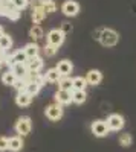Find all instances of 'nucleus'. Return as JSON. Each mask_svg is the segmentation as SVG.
I'll return each instance as SVG.
<instances>
[{"label": "nucleus", "mask_w": 136, "mask_h": 152, "mask_svg": "<svg viewBox=\"0 0 136 152\" xmlns=\"http://www.w3.org/2000/svg\"><path fill=\"white\" fill-rule=\"evenodd\" d=\"M6 52H5V50H2V49H0V62H3L5 61V58H6Z\"/></svg>", "instance_id": "c9c22d12"}, {"label": "nucleus", "mask_w": 136, "mask_h": 152, "mask_svg": "<svg viewBox=\"0 0 136 152\" xmlns=\"http://www.w3.org/2000/svg\"><path fill=\"white\" fill-rule=\"evenodd\" d=\"M12 47V38L9 34H3L2 37H0V49L5 50V52H8V50Z\"/></svg>", "instance_id": "4be33fe9"}, {"label": "nucleus", "mask_w": 136, "mask_h": 152, "mask_svg": "<svg viewBox=\"0 0 136 152\" xmlns=\"http://www.w3.org/2000/svg\"><path fill=\"white\" fill-rule=\"evenodd\" d=\"M86 81H87L89 85H98L103 81V73L100 70H89L87 75H86Z\"/></svg>", "instance_id": "9b49d317"}, {"label": "nucleus", "mask_w": 136, "mask_h": 152, "mask_svg": "<svg viewBox=\"0 0 136 152\" xmlns=\"http://www.w3.org/2000/svg\"><path fill=\"white\" fill-rule=\"evenodd\" d=\"M118 41H119V34L113 29H110V28H104L103 35L100 38V43L104 47H113V46L118 44Z\"/></svg>", "instance_id": "f257e3e1"}, {"label": "nucleus", "mask_w": 136, "mask_h": 152, "mask_svg": "<svg viewBox=\"0 0 136 152\" xmlns=\"http://www.w3.org/2000/svg\"><path fill=\"white\" fill-rule=\"evenodd\" d=\"M43 50H44V55H46V56H54V55L58 52V47H55V46H52V44H46Z\"/></svg>", "instance_id": "c85d7f7f"}, {"label": "nucleus", "mask_w": 136, "mask_h": 152, "mask_svg": "<svg viewBox=\"0 0 136 152\" xmlns=\"http://www.w3.org/2000/svg\"><path fill=\"white\" fill-rule=\"evenodd\" d=\"M14 129H16V132L20 134V135H28V134L31 132V129H32V120H31V117H29V116H21V117H18L17 122H16Z\"/></svg>", "instance_id": "7ed1b4c3"}, {"label": "nucleus", "mask_w": 136, "mask_h": 152, "mask_svg": "<svg viewBox=\"0 0 136 152\" xmlns=\"http://www.w3.org/2000/svg\"><path fill=\"white\" fill-rule=\"evenodd\" d=\"M2 66H3V62H0V70H2Z\"/></svg>", "instance_id": "58836bf2"}, {"label": "nucleus", "mask_w": 136, "mask_h": 152, "mask_svg": "<svg viewBox=\"0 0 136 152\" xmlns=\"http://www.w3.org/2000/svg\"><path fill=\"white\" fill-rule=\"evenodd\" d=\"M103 31H104V28H98V29H95L93 31V38H95V40H98V41H100V38H101V35H103Z\"/></svg>", "instance_id": "f704fd0d"}, {"label": "nucleus", "mask_w": 136, "mask_h": 152, "mask_svg": "<svg viewBox=\"0 0 136 152\" xmlns=\"http://www.w3.org/2000/svg\"><path fill=\"white\" fill-rule=\"evenodd\" d=\"M61 12L66 17H75L80 12V5L75 0H66V2L61 5Z\"/></svg>", "instance_id": "6e6552de"}, {"label": "nucleus", "mask_w": 136, "mask_h": 152, "mask_svg": "<svg viewBox=\"0 0 136 152\" xmlns=\"http://www.w3.org/2000/svg\"><path fill=\"white\" fill-rule=\"evenodd\" d=\"M86 87H87V81L83 76H75L73 78V85H72V91H86Z\"/></svg>", "instance_id": "f3484780"}, {"label": "nucleus", "mask_w": 136, "mask_h": 152, "mask_svg": "<svg viewBox=\"0 0 136 152\" xmlns=\"http://www.w3.org/2000/svg\"><path fill=\"white\" fill-rule=\"evenodd\" d=\"M60 31L63 32L64 35L69 34V32H72V24L69 21H63V23H61V26H60Z\"/></svg>", "instance_id": "2f4dec72"}, {"label": "nucleus", "mask_w": 136, "mask_h": 152, "mask_svg": "<svg viewBox=\"0 0 136 152\" xmlns=\"http://www.w3.org/2000/svg\"><path fill=\"white\" fill-rule=\"evenodd\" d=\"M16 81H17V78H16V75L12 73L11 70H8L6 73L2 75V82H3L5 85H12V87H14Z\"/></svg>", "instance_id": "393cba45"}, {"label": "nucleus", "mask_w": 136, "mask_h": 152, "mask_svg": "<svg viewBox=\"0 0 136 152\" xmlns=\"http://www.w3.org/2000/svg\"><path fill=\"white\" fill-rule=\"evenodd\" d=\"M55 69L58 70V73L61 76H70V73L73 72V64L69 59H61V61H58Z\"/></svg>", "instance_id": "9d476101"}, {"label": "nucleus", "mask_w": 136, "mask_h": 152, "mask_svg": "<svg viewBox=\"0 0 136 152\" xmlns=\"http://www.w3.org/2000/svg\"><path fill=\"white\" fill-rule=\"evenodd\" d=\"M86 99H87V93L86 91H72V102L77 104V105H81L86 102Z\"/></svg>", "instance_id": "5701e85b"}, {"label": "nucleus", "mask_w": 136, "mask_h": 152, "mask_svg": "<svg viewBox=\"0 0 136 152\" xmlns=\"http://www.w3.org/2000/svg\"><path fill=\"white\" fill-rule=\"evenodd\" d=\"M21 148H23V138L20 135H14V137L8 138V151L18 152L21 151Z\"/></svg>", "instance_id": "f8f14e48"}, {"label": "nucleus", "mask_w": 136, "mask_h": 152, "mask_svg": "<svg viewBox=\"0 0 136 152\" xmlns=\"http://www.w3.org/2000/svg\"><path fill=\"white\" fill-rule=\"evenodd\" d=\"M72 85H73V78H70V76H61V79L58 81V90L72 91Z\"/></svg>", "instance_id": "a211bd4d"}, {"label": "nucleus", "mask_w": 136, "mask_h": 152, "mask_svg": "<svg viewBox=\"0 0 136 152\" xmlns=\"http://www.w3.org/2000/svg\"><path fill=\"white\" fill-rule=\"evenodd\" d=\"M44 114H46V117H47L49 120H52V122H58L61 117H63L64 110H63V107L58 105V104H51V105H47V107H46Z\"/></svg>", "instance_id": "20e7f679"}, {"label": "nucleus", "mask_w": 136, "mask_h": 152, "mask_svg": "<svg viewBox=\"0 0 136 152\" xmlns=\"http://www.w3.org/2000/svg\"><path fill=\"white\" fill-rule=\"evenodd\" d=\"M23 50H24V53L28 55V58L38 56V53H40V47H38L37 43H28L26 46L23 47Z\"/></svg>", "instance_id": "6ab92c4d"}, {"label": "nucleus", "mask_w": 136, "mask_h": 152, "mask_svg": "<svg viewBox=\"0 0 136 152\" xmlns=\"http://www.w3.org/2000/svg\"><path fill=\"white\" fill-rule=\"evenodd\" d=\"M2 3H3V0H0V8H2Z\"/></svg>", "instance_id": "ea45409f"}, {"label": "nucleus", "mask_w": 136, "mask_h": 152, "mask_svg": "<svg viewBox=\"0 0 136 152\" xmlns=\"http://www.w3.org/2000/svg\"><path fill=\"white\" fill-rule=\"evenodd\" d=\"M3 34H5V32H3V28H2V26H0V37H2Z\"/></svg>", "instance_id": "e433bc0d"}, {"label": "nucleus", "mask_w": 136, "mask_h": 152, "mask_svg": "<svg viewBox=\"0 0 136 152\" xmlns=\"http://www.w3.org/2000/svg\"><path fill=\"white\" fill-rule=\"evenodd\" d=\"M8 151V138L6 137H0V152Z\"/></svg>", "instance_id": "72a5a7b5"}, {"label": "nucleus", "mask_w": 136, "mask_h": 152, "mask_svg": "<svg viewBox=\"0 0 136 152\" xmlns=\"http://www.w3.org/2000/svg\"><path fill=\"white\" fill-rule=\"evenodd\" d=\"M31 102H32V96H31L29 93H26V91L18 93L17 97H16V104H17L18 107H29Z\"/></svg>", "instance_id": "2eb2a0df"}, {"label": "nucleus", "mask_w": 136, "mask_h": 152, "mask_svg": "<svg viewBox=\"0 0 136 152\" xmlns=\"http://www.w3.org/2000/svg\"><path fill=\"white\" fill-rule=\"evenodd\" d=\"M3 2H11V3H12V2H14V0H3Z\"/></svg>", "instance_id": "4c0bfd02"}, {"label": "nucleus", "mask_w": 136, "mask_h": 152, "mask_svg": "<svg viewBox=\"0 0 136 152\" xmlns=\"http://www.w3.org/2000/svg\"><path fill=\"white\" fill-rule=\"evenodd\" d=\"M46 40H47V44H52L55 47H60L64 41V34L61 32L60 29H52L49 31L47 35H46Z\"/></svg>", "instance_id": "0eeeda50"}, {"label": "nucleus", "mask_w": 136, "mask_h": 152, "mask_svg": "<svg viewBox=\"0 0 136 152\" xmlns=\"http://www.w3.org/2000/svg\"><path fill=\"white\" fill-rule=\"evenodd\" d=\"M132 143H133V137H132L130 132H122L119 135V145L121 146L129 148V146H132Z\"/></svg>", "instance_id": "a878e982"}, {"label": "nucleus", "mask_w": 136, "mask_h": 152, "mask_svg": "<svg viewBox=\"0 0 136 152\" xmlns=\"http://www.w3.org/2000/svg\"><path fill=\"white\" fill-rule=\"evenodd\" d=\"M12 5H14L18 11H21V9H24V8L29 5V0H14V2H12Z\"/></svg>", "instance_id": "7c9ffc66"}, {"label": "nucleus", "mask_w": 136, "mask_h": 152, "mask_svg": "<svg viewBox=\"0 0 136 152\" xmlns=\"http://www.w3.org/2000/svg\"><path fill=\"white\" fill-rule=\"evenodd\" d=\"M72 102V91H66V90H58L55 93V104L58 105H69Z\"/></svg>", "instance_id": "1a4fd4ad"}, {"label": "nucleus", "mask_w": 136, "mask_h": 152, "mask_svg": "<svg viewBox=\"0 0 136 152\" xmlns=\"http://www.w3.org/2000/svg\"><path fill=\"white\" fill-rule=\"evenodd\" d=\"M11 72L16 75V78H17V79H24V78H26V75L29 73L26 64H16L14 67L11 69Z\"/></svg>", "instance_id": "dca6fc26"}, {"label": "nucleus", "mask_w": 136, "mask_h": 152, "mask_svg": "<svg viewBox=\"0 0 136 152\" xmlns=\"http://www.w3.org/2000/svg\"><path fill=\"white\" fill-rule=\"evenodd\" d=\"M43 35H44V32H43V28L40 26V24H34V26L29 29V37L32 38L34 41H38V40H41Z\"/></svg>", "instance_id": "412c9836"}, {"label": "nucleus", "mask_w": 136, "mask_h": 152, "mask_svg": "<svg viewBox=\"0 0 136 152\" xmlns=\"http://www.w3.org/2000/svg\"><path fill=\"white\" fill-rule=\"evenodd\" d=\"M41 90V87L38 85V84H35V82H29L28 85H26V90H24V91H26V93H29L32 97L35 96V94H38V91Z\"/></svg>", "instance_id": "cd10ccee"}, {"label": "nucleus", "mask_w": 136, "mask_h": 152, "mask_svg": "<svg viewBox=\"0 0 136 152\" xmlns=\"http://www.w3.org/2000/svg\"><path fill=\"white\" fill-rule=\"evenodd\" d=\"M20 14H21V12L11 2H3L2 3V8H0V15H2V17H6V18H9L12 21H16V20L20 18Z\"/></svg>", "instance_id": "f03ea898"}, {"label": "nucleus", "mask_w": 136, "mask_h": 152, "mask_svg": "<svg viewBox=\"0 0 136 152\" xmlns=\"http://www.w3.org/2000/svg\"><path fill=\"white\" fill-rule=\"evenodd\" d=\"M43 3H44V0H31V9L43 8Z\"/></svg>", "instance_id": "473e14b6"}, {"label": "nucleus", "mask_w": 136, "mask_h": 152, "mask_svg": "<svg viewBox=\"0 0 136 152\" xmlns=\"http://www.w3.org/2000/svg\"><path fill=\"white\" fill-rule=\"evenodd\" d=\"M90 129H92V134L95 137H106L109 134V131H110L106 120H95V122H92Z\"/></svg>", "instance_id": "423d86ee"}, {"label": "nucleus", "mask_w": 136, "mask_h": 152, "mask_svg": "<svg viewBox=\"0 0 136 152\" xmlns=\"http://www.w3.org/2000/svg\"><path fill=\"white\" fill-rule=\"evenodd\" d=\"M44 79L47 81V82H52V84H58V81L61 79V75L58 73V70L54 67V69H49L46 73H44Z\"/></svg>", "instance_id": "aec40b11"}, {"label": "nucleus", "mask_w": 136, "mask_h": 152, "mask_svg": "<svg viewBox=\"0 0 136 152\" xmlns=\"http://www.w3.org/2000/svg\"><path fill=\"white\" fill-rule=\"evenodd\" d=\"M31 17H32V21H34L35 24H38V23H41V21L46 18V12L43 11V8L32 9V14H31Z\"/></svg>", "instance_id": "b1692460"}, {"label": "nucleus", "mask_w": 136, "mask_h": 152, "mask_svg": "<svg viewBox=\"0 0 136 152\" xmlns=\"http://www.w3.org/2000/svg\"><path fill=\"white\" fill-rule=\"evenodd\" d=\"M107 126H109V129L110 131H119L124 128V117L121 116V114H110V116L107 117Z\"/></svg>", "instance_id": "39448f33"}, {"label": "nucleus", "mask_w": 136, "mask_h": 152, "mask_svg": "<svg viewBox=\"0 0 136 152\" xmlns=\"http://www.w3.org/2000/svg\"><path fill=\"white\" fill-rule=\"evenodd\" d=\"M26 85H28V82L24 81V79H17L16 84H14V88H16L18 93H21V91L26 90Z\"/></svg>", "instance_id": "c756f323"}, {"label": "nucleus", "mask_w": 136, "mask_h": 152, "mask_svg": "<svg viewBox=\"0 0 136 152\" xmlns=\"http://www.w3.org/2000/svg\"><path fill=\"white\" fill-rule=\"evenodd\" d=\"M43 11L46 12V15L55 12V11H57V5H55L54 0H44V3H43Z\"/></svg>", "instance_id": "bb28decb"}, {"label": "nucleus", "mask_w": 136, "mask_h": 152, "mask_svg": "<svg viewBox=\"0 0 136 152\" xmlns=\"http://www.w3.org/2000/svg\"><path fill=\"white\" fill-rule=\"evenodd\" d=\"M24 81H26L28 84H29V82H35V84H38L40 87H43L44 82H46L44 75H41L40 72H29V73L26 75V78H24Z\"/></svg>", "instance_id": "ddd939ff"}, {"label": "nucleus", "mask_w": 136, "mask_h": 152, "mask_svg": "<svg viewBox=\"0 0 136 152\" xmlns=\"http://www.w3.org/2000/svg\"><path fill=\"white\" fill-rule=\"evenodd\" d=\"M26 66H28V70L29 72H40L43 69V59L41 56H34V58H28V62H26Z\"/></svg>", "instance_id": "4468645a"}]
</instances>
